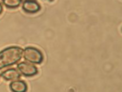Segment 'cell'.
<instances>
[{"label":"cell","instance_id":"cell-1","mask_svg":"<svg viewBox=\"0 0 122 92\" xmlns=\"http://www.w3.org/2000/svg\"><path fill=\"white\" fill-rule=\"evenodd\" d=\"M23 56V49L18 46H11L0 52V70L19 63Z\"/></svg>","mask_w":122,"mask_h":92},{"label":"cell","instance_id":"cell-2","mask_svg":"<svg viewBox=\"0 0 122 92\" xmlns=\"http://www.w3.org/2000/svg\"><path fill=\"white\" fill-rule=\"evenodd\" d=\"M23 57L27 62L32 63L34 65L41 64L43 61L42 53L34 47H27L23 50Z\"/></svg>","mask_w":122,"mask_h":92},{"label":"cell","instance_id":"cell-3","mask_svg":"<svg viewBox=\"0 0 122 92\" xmlns=\"http://www.w3.org/2000/svg\"><path fill=\"white\" fill-rule=\"evenodd\" d=\"M17 69L18 70L19 73L25 76H33L38 74L37 66H35L34 64L27 61L18 63Z\"/></svg>","mask_w":122,"mask_h":92},{"label":"cell","instance_id":"cell-4","mask_svg":"<svg viewBox=\"0 0 122 92\" xmlns=\"http://www.w3.org/2000/svg\"><path fill=\"white\" fill-rule=\"evenodd\" d=\"M22 8L25 12L34 14L41 10V6L35 0H25L22 4Z\"/></svg>","mask_w":122,"mask_h":92},{"label":"cell","instance_id":"cell-5","mask_svg":"<svg viewBox=\"0 0 122 92\" xmlns=\"http://www.w3.org/2000/svg\"><path fill=\"white\" fill-rule=\"evenodd\" d=\"M20 76L21 74L18 72V69H15V68H9L1 73V76L6 81H14V80L19 79Z\"/></svg>","mask_w":122,"mask_h":92},{"label":"cell","instance_id":"cell-6","mask_svg":"<svg viewBox=\"0 0 122 92\" xmlns=\"http://www.w3.org/2000/svg\"><path fill=\"white\" fill-rule=\"evenodd\" d=\"M10 90L12 92H27L28 90V86L27 83L23 80H14L9 85Z\"/></svg>","mask_w":122,"mask_h":92},{"label":"cell","instance_id":"cell-7","mask_svg":"<svg viewBox=\"0 0 122 92\" xmlns=\"http://www.w3.org/2000/svg\"><path fill=\"white\" fill-rule=\"evenodd\" d=\"M2 3L8 8H17L21 5L22 0H2Z\"/></svg>","mask_w":122,"mask_h":92},{"label":"cell","instance_id":"cell-8","mask_svg":"<svg viewBox=\"0 0 122 92\" xmlns=\"http://www.w3.org/2000/svg\"><path fill=\"white\" fill-rule=\"evenodd\" d=\"M3 12V6H2V5L0 4V15H1V13Z\"/></svg>","mask_w":122,"mask_h":92}]
</instances>
